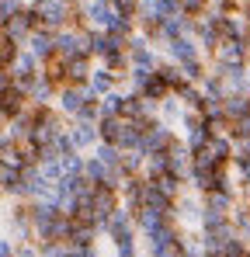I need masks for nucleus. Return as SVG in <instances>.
<instances>
[{
    "label": "nucleus",
    "mask_w": 250,
    "mask_h": 257,
    "mask_svg": "<svg viewBox=\"0 0 250 257\" xmlns=\"http://www.w3.org/2000/svg\"><path fill=\"white\" fill-rule=\"evenodd\" d=\"M139 94H143V97H146L150 104H157V101H164V97H167V94H170V90H167L164 77H160V73L153 70V73H150V80L143 84V90H139Z\"/></svg>",
    "instance_id": "obj_16"
},
{
    "label": "nucleus",
    "mask_w": 250,
    "mask_h": 257,
    "mask_svg": "<svg viewBox=\"0 0 250 257\" xmlns=\"http://www.w3.org/2000/svg\"><path fill=\"white\" fill-rule=\"evenodd\" d=\"M170 143H174V128L153 122V125L143 132V139H139V153H143V157H150V153H164Z\"/></svg>",
    "instance_id": "obj_3"
},
{
    "label": "nucleus",
    "mask_w": 250,
    "mask_h": 257,
    "mask_svg": "<svg viewBox=\"0 0 250 257\" xmlns=\"http://www.w3.org/2000/svg\"><path fill=\"white\" fill-rule=\"evenodd\" d=\"M25 108H28V94H25L18 84H11V87L0 90V122H14Z\"/></svg>",
    "instance_id": "obj_4"
},
{
    "label": "nucleus",
    "mask_w": 250,
    "mask_h": 257,
    "mask_svg": "<svg viewBox=\"0 0 250 257\" xmlns=\"http://www.w3.org/2000/svg\"><path fill=\"white\" fill-rule=\"evenodd\" d=\"M59 167H63V174H83V157L66 153V157H59Z\"/></svg>",
    "instance_id": "obj_25"
},
{
    "label": "nucleus",
    "mask_w": 250,
    "mask_h": 257,
    "mask_svg": "<svg viewBox=\"0 0 250 257\" xmlns=\"http://www.w3.org/2000/svg\"><path fill=\"white\" fill-rule=\"evenodd\" d=\"M202 153H205L212 164H229L233 160V143H229V136H208Z\"/></svg>",
    "instance_id": "obj_11"
},
{
    "label": "nucleus",
    "mask_w": 250,
    "mask_h": 257,
    "mask_svg": "<svg viewBox=\"0 0 250 257\" xmlns=\"http://www.w3.org/2000/svg\"><path fill=\"white\" fill-rule=\"evenodd\" d=\"M97 115H101V97H94V94L87 90L73 118H77V122H97Z\"/></svg>",
    "instance_id": "obj_17"
},
{
    "label": "nucleus",
    "mask_w": 250,
    "mask_h": 257,
    "mask_svg": "<svg viewBox=\"0 0 250 257\" xmlns=\"http://www.w3.org/2000/svg\"><path fill=\"white\" fill-rule=\"evenodd\" d=\"M177 11H181L184 18L195 21V18H202V14L208 11V0H177Z\"/></svg>",
    "instance_id": "obj_23"
},
{
    "label": "nucleus",
    "mask_w": 250,
    "mask_h": 257,
    "mask_svg": "<svg viewBox=\"0 0 250 257\" xmlns=\"http://www.w3.org/2000/svg\"><path fill=\"white\" fill-rule=\"evenodd\" d=\"M247 84H250V66H247Z\"/></svg>",
    "instance_id": "obj_32"
},
{
    "label": "nucleus",
    "mask_w": 250,
    "mask_h": 257,
    "mask_svg": "<svg viewBox=\"0 0 250 257\" xmlns=\"http://www.w3.org/2000/svg\"><path fill=\"white\" fill-rule=\"evenodd\" d=\"M80 32H83V28H73V25H66V28L52 32V42H56V59H73V56H83Z\"/></svg>",
    "instance_id": "obj_6"
},
{
    "label": "nucleus",
    "mask_w": 250,
    "mask_h": 257,
    "mask_svg": "<svg viewBox=\"0 0 250 257\" xmlns=\"http://www.w3.org/2000/svg\"><path fill=\"white\" fill-rule=\"evenodd\" d=\"M14 257H39V247H35V243H25V247H14Z\"/></svg>",
    "instance_id": "obj_28"
},
{
    "label": "nucleus",
    "mask_w": 250,
    "mask_h": 257,
    "mask_svg": "<svg viewBox=\"0 0 250 257\" xmlns=\"http://www.w3.org/2000/svg\"><path fill=\"white\" fill-rule=\"evenodd\" d=\"M94 125H97V139L101 143H111V146L118 143V132H122V118L118 115H101Z\"/></svg>",
    "instance_id": "obj_15"
},
{
    "label": "nucleus",
    "mask_w": 250,
    "mask_h": 257,
    "mask_svg": "<svg viewBox=\"0 0 250 257\" xmlns=\"http://www.w3.org/2000/svg\"><path fill=\"white\" fill-rule=\"evenodd\" d=\"M25 52H32L39 63H49L52 56H56V42H52V32L49 28H35L28 39H25V45H21Z\"/></svg>",
    "instance_id": "obj_7"
},
{
    "label": "nucleus",
    "mask_w": 250,
    "mask_h": 257,
    "mask_svg": "<svg viewBox=\"0 0 250 257\" xmlns=\"http://www.w3.org/2000/svg\"><path fill=\"white\" fill-rule=\"evenodd\" d=\"M11 84H14L11 70H7V66H0V90H4V87H11Z\"/></svg>",
    "instance_id": "obj_29"
},
{
    "label": "nucleus",
    "mask_w": 250,
    "mask_h": 257,
    "mask_svg": "<svg viewBox=\"0 0 250 257\" xmlns=\"http://www.w3.org/2000/svg\"><path fill=\"white\" fill-rule=\"evenodd\" d=\"M118 84V77L111 73V70H104V66H97V70H90V77H87V90L94 94V97H104V94H111Z\"/></svg>",
    "instance_id": "obj_12"
},
{
    "label": "nucleus",
    "mask_w": 250,
    "mask_h": 257,
    "mask_svg": "<svg viewBox=\"0 0 250 257\" xmlns=\"http://www.w3.org/2000/svg\"><path fill=\"white\" fill-rule=\"evenodd\" d=\"M160 35H164V42L181 39V35H191V18H184V14H177V18H164V21H160Z\"/></svg>",
    "instance_id": "obj_14"
},
{
    "label": "nucleus",
    "mask_w": 250,
    "mask_h": 257,
    "mask_svg": "<svg viewBox=\"0 0 250 257\" xmlns=\"http://www.w3.org/2000/svg\"><path fill=\"white\" fill-rule=\"evenodd\" d=\"M83 177H87L90 184H104V177H108V167H104L97 157H83Z\"/></svg>",
    "instance_id": "obj_21"
},
{
    "label": "nucleus",
    "mask_w": 250,
    "mask_h": 257,
    "mask_svg": "<svg viewBox=\"0 0 250 257\" xmlns=\"http://www.w3.org/2000/svg\"><path fill=\"white\" fill-rule=\"evenodd\" d=\"M63 66H66V84L87 87V77H90V70H94L90 56H73V59H63Z\"/></svg>",
    "instance_id": "obj_10"
},
{
    "label": "nucleus",
    "mask_w": 250,
    "mask_h": 257,
    "mask_svg": "<svg viewBox=\"0 0 250 257\" xmlns=\"http://www.w3.org/2000/svg\"><path fill=\"white\" fill-rule=\"evenodd\" d=\"M150 257H188V254L181 250V243H170V247H164V250H153Z\"/></svg>",
    "instance_id": "obj_27"
},
{
    "label": "nucleus",
    "mask_w": 250,
    "mask_h": 257,
    "mask_svg": "<svg viewBox=\"0 0 250 257\" xmlns=\"http://www.w3.org/2000/svg\"><path fill=\"white\" fill-rule=\"evenodd\" d=\"M247 111V94H226L222 97V115L226 118H240Z\"/></svg>",
    "instance_id": "obj_20"
},
{
    "label": "nucleus",
    "mask_w": 250,
    "mask_h": 257,
    "mask_svg": "<svg viewBox=\"0 0 250 257\" xmlns=\"http://www.w3.org/2000/svg\"><path fill=\"white\" fill-rule=\"evenodd\" d=\"M18 181H21V167L0 164V191L4 195H18Z\"/></svg>",
    "instance_id": "obj_18"
},
{
    "label": "nucleus",
    "mask_w": 250,
    "mask_h": 257,
    "mask_svg": "<svg viewBox=\"0 0 250 257\" xmlns=\"http://www.w3.org/2000/svg\"><path fill=\"white\" fill-rule=\"evenodd\" d=\"M229 143H233V160H229V164H247L250 160V136L229 139Z\"/></svg>",
    "instance_id": "obj_24"
},
{
    "label": "nucleus",
    "mask_w": 250,
    "mask_h": 257,
    "mask_svg": "<svg viewBox=\"0 0 250 257\" xmlns=\"http://www.w3.org/2000/svg\"><path fill=\"white\" fill-rule=\"evenodd\" d=\"M83 94H87V87H73V84L59 87V90H56V97H52V101H56L52 108H56L59 115H70V118H73V115H77V108H80V101H83Z\"/></svg>",
    "instance_id": "obj_9"
},
{
    "label": "nucleus",
    "mask_w": 250,
    "mask_h": 257,
    "mask_svg": "<svg viewBox=\"0 0 250 257\" xmlns=\"http://www.w3.org/2000/svg\"><path fill=\"white\" fill-rule=\"evenodd\" d=\"M164 164H167V174H177L188 181V171H191V150L174 136V143L164 150Z\"/></svg>",
    "instance_id": "obj_5"
},
{
    "label": "nucleus",
    "mask_w": 250,
    "mask_h": 257,
    "mask_svg": "<svg viewBox=\"0 0 250 257\" xmlns=\"http://www.w3.org/2000/svg\"><path fill=\"white\" fill-rule=\"evenodd\" d=\"M66 132H70V139H73L77 150H87V146L97 143V125H94V122H73Z\"/></svg>",
    "instance_id": "obj_13"
},
{
    "label": "nucleus",
    "mask_w": 250,
    "mask_h": 257,
    "mask_svg": "<svg viewBox=\"0 0 250 257\" xmlns=\"http://www.w3.org/2000/svg\"><path fill=\"white\" fill-rule=\"evenodd\" d=\"M94 157H97L104 167H118V160H122V150H118V146H111V143H97Z\"/></svg>",
    "instance_id": "obj_22"
},
{
    "label": "nucleus",
    "mask_w": 250,
    "mask_h": 257,
    "mask_svg": "<svg viewBox=\"0 0 250 257\" xmlns=\"http://www.w3.org/2000/svg\"><path fill=\"white\" fill-rule=\"evenodd\" d=\"M111 7H115V14L132 18V21H136V14H139V0H111Z\"/></svg>",
    "instance_id": "obj_26"
},
{
    "label": "nucleus",
    "mask_w": 250,
    "mask_h": 257,
    "mask_svg": "<svg viewBox=\"0 0 250 257\" xmlns=\"http://www.w3.org/2000/svg\"><path fill=\"white\" fill-rule=\"evenodd\" d=\"M28 7L39 14V28H49V32H59L70 25V0H28Z\"/></svg>",
    "instance_id": "obj_1"
},
{
    "label": "nucleus",
    "mask_w": 250,
    "mask_h": 257,
    "mask_svg": "<svg viewBox=\"0 0 250 257\" xmlns=\"http://www.w3.org/2000/svg\"><path fill=\"white\" fill-rule=\"evenodd\" d=\"M0 28H4V32H7L14 42H25V39H28V35L39 28V14H35L28 4H25V7H14V11H11V18H7Z\"/></svg>",
    "instance_id": "obj_2"
},
{
    "label": "nucleus",
    "mask_w": 250,
    "mask_h": 257,
    "mask_svg": "<svg viewBox=\"0 0 250 257\" xmlns=\"http://www.w3.org/2000/svg\"><path fill=\"white\" fill-rule=\"evenodd\" d=\"M11 4H14V7H25V4H28V0H11Z\"/></svg>",
    "instance_id": "obj_31"
},
{
    "label": "nucleus",
    "mask_w": 250,
    "mask_h": 257,
    "mask_svg": "<svg viewBox=\"0 0 250 257\" xmlns=\"http://www.w3.org/2000/svg\"><path fill=\"white\" fill-rule=\"evenodd\" d=\"M0 128H4V122H0ZM0 136H4V132H0Z\"/></svg>",
    "instance_id": "obj_33"
},
{
    "label": "nucleus",
    "mask_w": 250,
    "mask_h": 257,
    "mask_svg": "<svg viewBox=\"0 0 250 257\" xmlns=\"http://www.w3.org/2000/svg\"><path fill=\"white\" fill-rule=\"evenodd\" d=\"M0 257H14V243L11 240H0Z\"/></svg>",
    "instance_id": "obj_30"
},
{
    "label": "nucleus",
    "mask_w": 250,
    "mask_h": 257,
    "mask_svg": "<svg viewBox=\"0 0 250 257\" xmlns=\"http://www.w3.org/2000/svg\"><path fill=\"white\" fill-rule=\"evenodd\" d=\"M18 52H21V42H14V39L0 28V66H7V70H11V63L18 59Z\"/></svg>",
    "instance_id": "obj_19"
},
{
    "label": "nucleus",
    "mask_w": 250,
    "mask_h": 257,
    "mask_svg": "<svg viewBox=\"0 0 250 257\" xmlns=\"http://www.w3.org/2000/svg\"><path fill=\"white\" fill-rule=\"evenodd\" d=\"M167 45V52H170V59L177 63V66H184V63H195V59H202V49L198 42L191 39V35H181V39H170Z\"/></svg>",
    "instance_id": "obj_8"
}]
</instances>
